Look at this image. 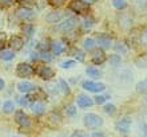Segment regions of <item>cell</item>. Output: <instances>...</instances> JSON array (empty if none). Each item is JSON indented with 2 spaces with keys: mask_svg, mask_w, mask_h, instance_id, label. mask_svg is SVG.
I'll use <instances>...</instances> for the list:
<instances>
[{
  "mask_svg": "<svg viewBox=\"0 0 147 137\" xmlns=\"http://www.w3.org/2000/svg\"><path fill=\"white\" fill-rule=\"evenodd\" d=\"M72 52H74V55L76 57L78 61H80V62H82V61H84V54H83V51L78 50V48H74Z\"/></svg>",
  "mask_w": 147,
  "mask_h": 137,
  "instance_id": "obj_25",
  "label": "cell"
},
{
  "mask_svg": "<svg viewBox=\"0 0 147 137\" xmlns=\"http://www.w3.org/2000/svg\"><path fill=\"white\" fill-rule=\"evenodd\" d=\"M39 47H40L43 51H44V50L47 51V50H48V47H50V44H48V42H43V43L39 44Z\"/></svg>",
  "mask_w": 147,
  "mask_h": 137,
  "instance_id": "obj_42",
  "label": "cell"
},
{
  "mask_svg": "<svg viewBox=\"0 0 147 137\" xmlns=\"http://www.w3.org/2000/svg\"><path fill=\"white\" fill-rule=\"evenodd\" d=\"M115 128H116V130H118L119 133L127 134L128 130H130V128H131V120L127 118V117L122 118V120H119V121L115 124Z\"/></svg>",
  "mask_w": 147,
  "mask_h": 137,
  "instance_id": "obj_4",
  "label": "cell"
},
{
  "mask_svg": "<svg viewBox=\"0 0 147 137\" xmlns=\"http://www.w3.org/2000/svg\"><path fill=\"white\" fill-rule=\"evenodd\" d=\"M30 98H31V97H28V95H27V97H23V98H19V104H20V105H27Z\"/></svg>",
  "mask_w": 147,
  "mask_h": 137,
  "instance_id": "obj_39",
  "label": "cell"
},
{
  "mask_svg": "<svg viewBox=\"0 0 147 137\" xmlns=\"http://www.w3.org/2000/svg\"><path fill=\"white\" fill-rule=\"evenodd\" d=\"M40 58L44 59V61H52V55L50 52H47V51H42L40 52Z\"/></svg>",
  "mask_w": 147,
  "mask_h": 137,
  "instance_id": "obj_29",
  "label": "cell"
},
{
  "mask_svg": "<svg viewBox=\"0 0 147 137\" xmlns=\"http://www.w3.org/2000/svg\"><path fill=\"white\" fill-rule=\"evenodd\" d=\"M105 112L107 114H114L115 113V106L114 105H106L105 106Z\"/></svg>",
  "mask_w": 147,
  "mask_h": 137,
  "instance_id": "obj_33",
  "label": "cell"
},
{
  "mask_svg": "<svg viewBox=\"0 0 147 137\" xmlns=\"http://www.w3.org/2000/svg\"><path fill=\"white\" fill-rule=\"evenodd\" d=\"M107 95H96L95 97V102H96L98 105H102V104H105L106 101H107Z\"/></svg>",
  "mask_w": 147,
  "mask_h": 137,
  "instance_id": "obj_28",
  "label": "cell"
},
{
  "mask_svg": "<svg viewBox=\"0 0 147 137\" xmlns=\"http://www.w3.org/2000/svg\"><path fill=\"white\" fill-rule=\"evenodd\" d=\"M15 58V54H13V51H9V50H3L0 52V59H3V61H11V59Z\"/></svg>",
  "mask_w": 147,
  "mask_h": 137,
  "instance_id": "obj_19",
  "label": "cell"
},
{
  "mask_svg": "<svg viewBox=\"0 0 147 137\" xmlns=\"http://www.w3.org/2000/svg\"><path fill=\"white\" fill-rule=\"evenodd\" d=\"M143 137H147V134H144V136H143Z\"/></svg>",
  "mask_w": 147,
  "mask_h": 137,
  "instance_id": "obj_51",
  "label": "cell"
},
{
  "mask_svg": "<svg viewBox=\"0 0 147 137\" xmlns=\"http://www.w3.org/2000/svg\"><path fill=\"white\" fill-rule=\"evenodd\" d=\"M15 109V106H13V102L12 101H5L3 104V112L4 113H12Z\"/></svg>",
  "mask_w": 147,
  "mask_h": 137,
  "instance_id": "obj_20",
  "label": "cell"
},
{
  "mask_svg": "<svg viewBox=\"0 0 147 137\" xmlns=\"http://www.w3.org/2000/svg\"><path fill=\"white\" fill-rule=\"evenodd\" d=\"M86 73H87V75L88 77H92V78L98 79V78H100L102 75V71L100 70H98V69H95V67H88V69H86Z\"/></svg>",
  "mask_w": 147,
  "mask_h": 137,
  "instance_id": "obj_18",
  "label": "cell"
},
{
  "mask_svg": "<svg viewBox=\"0 0 147 137\" xmlns=\"http://www.w3.org/2000/svg\"><path fill=\"white\" fill-rule=\"evenodd\" d=\"M35 86H34V83L31 82H19L18 83V90L20 93H30L31 90H34Z\"/></svg>",
  "mask_w": 147,
  "mask_h": 137,
  "instance_id": "obj_14",
  "label": "cell"
},
{
  "mask_svg": "<svg viewBox=\"0 0 147 137\" xmlns=\"http://www.w3.org/2000/svg\"><path fill=\"white\" fill-rule=\"evenodd\" d=\"M91 137H105V134L103 133H94Z\"/></svg>",
  "mask_w": 147,
  "mask_h": 137,
  "instance_id": "obj_44",
  "label": "cell"
},
{
  "mask_svg": "<svg viewBox=\"0 0 147 137\" xmlns=\"http://www.w3.org/2000/svg\"><path fill=\"white\" fill-rule=\"evenodd\" d=\"M140 43L144 47H147V31H143L140 34Z\"/></svg>",
  "mask_w": 147,
  "mask_h": 137,
  "instance_id": "obj_32",
  "label": "cell"
},
{
  "mask_svg": "<svg viewBox=\"0 0 147 137\" xmlns=\"http://www.w3.org/2000/svg\"><path fill=\"white\" fill-rule=\"evenodd\" d=\"M3 89H4V81L0 78V90H3Z\"/></svg>",
  "mask_w": 147,
  "mask_h": 137,
  "instance_id": "obj_45",
  "label": "cell"
},
{
  "mask_svg": "<svg viewBox=\"0 0 147 137\" xmlns=\"http://www.w3.org/2000/svg\"><path fill=\"white\" fill-rule=\"evenodd\" d=\"M144 100H146V102H147V94H146V98H144Z\"/></svg>",
  "mask_w": 147,
  "mask_h": 137,
  "instance_id": "obj_49",
  "label": "cell"
},
{
  "mask_svg": "<svg viewBox=\"0 0 147 137\" xmlns=\"http://www.w3.org/2000/svg\"><path fill=\"white\" fill-rule=\"evenodd\" d=\"M115 50L118 51V52H120V54H126V52L128 51V48L124 46V43H116L115 44Z\"/></svg>",
  "mask_w": 147,
  "mask_h": 137,
  "instance_id": "obj_24",
  "label": "cell"
},
{
  "mask_svg": "<svg viewBox=\"0 0 147 137\" xmlns=\"http://www.w3.org/2000/svg\"><path fill=\"white\" fill-rule=\"evenodd\" d=\"M9 43H11V47L13 50H22L24 42L20 36H13V38H11V42H9Z\"/></svg>",
  "mask_w": 147,
  "mask_h": 137,
  "instance_id": "obj_16",
  "label": "cell"
},
{
  "mask_svg": "<svg viewBox=\"0 0 147 137\" xmlns=\"http://www.w3.org/2000/svg\"><path fill=\"white\" fill-rule=\"evenodd\" d=\"M31 58H32V59H36V58H38V54H32Z\"/></svg>",
  "mask_w": 147,
  "mask_h": 137,
  "instance_id": "obj_47",
  "label": "cell"
},
{
  "mask_svg": "<svg viewBox=\"0 0 147 137\" xmlns=\"http://www.w3.org/2000/svg\"><path fill=\"white\" fill-rule=\"evenodd\" d=\"M94 44H95V42H94L91 38H86V39L83 40V47H84L86 50H92Z\"/></svg>",
  "mask_w": 147,
  "mask_h": 137,
  "instance_id": "obj_23",
  "label": "cell"
},
{
  "mask_svg": "<svg viewBox=\"0 0 147 137\" xmlns=\"http://www.w3.org/2000/svg\"><path fill=\"white\" fill-rule=\"evenodd\" d=\"M112 5L118 10H123V8H126L127 3H126V0H112Z\"/></svg>",
  "mask_w": 147,
  "mask_h": 137,
  "instance_id": "obj_22",
  "label": "cell"
},
{
  "mask_svg": "<svg viewBox=\"0 0 147 137\" xmlns=\"http://www.w3.org/2000/svg\"><path fill=\"white\" fill-rule=\"evenodd\" d=\"M84 125L90 129H96L99 126L103 125V118L99 117L98 114H94V113H88L84 116Z\"/></svg>",
  "mask_w": 147,
  "mask_h": 137,
  "instance_id": "obj_1",
  "label": "cell"
},
{
  "mask_svg": "<svg viewBox=\"0 0 147 137\" xmlns=\"http://www.w3.org/2000/svg\"><path fill=\"white\" fill-rule=\"evenodd\" d=\"M75 24H76V19L74 16H68V18H66V19L63 20L62 23H59L58 28L63 32H68L75 27Z\"/></svg>",
  "mask_w": 147,
  "mask_h": 137,
  "instance_id": "obj_5",
  "label": "cell"
},
{
  "mask_svg": "<svg viewBox=\"0 0 147 137\" xmlns=\"http://www.w3.org/2000/svg\"><path fill=\"white\" fill-rule=\"evenodd\" d=\"M96 42H98V44H99V47H103V48H110V47L112 46V39L107 35L98 36Z\"/></svg>",
  "mask_w": 147,
  "mask_h": 137,
  "instance_id": "obj_12",
  "label": "cell"
},
{
  "mask_svg": "<svg viewBox=\"0 0 147 137\" xmlns=\"http://www.w3.org/2000/svg\"><path fill=\"white\" fill-rule=\"evenodd\" d=\"M34 73H36V74L43 79H51L55 75L54 70L48 66H44V65H40L39 67H36L35 70H34Z\"/></svg>",
  "mask_w": 147,
  "mask_h": 137,
  "instance_id": "obj_2",
  "label": "cell"
},
{
  "mask_svg": "<svg viewBox=\"0 0 147 137\" xmlns=\"http://www.w3.org/2000/svg\"><path fill=\"white\" fill-rule=\"evenodd\" d=\"M5 40H7V35L4 32H0V50L5 46Z\"/></svg>",
  "mask_w": 147,
  "mask_h": 137,
  "instance_id": "obj_31",
  "label": "cell"
},
{
  "mask_svg": "<svg viewBox=\"0 0 147 137\" xmlns=\"http://www.w3.org/2000/svg\"><path fill=\"white\" fill-rule=\"evenodd\" d=\"M11 137H20V136H11Z\"/></svg>",
  "mask_w": 147,
  "mask_h": 137,
  "instance_id": "obj_50",
  "label": "cell"
},
{
  "mask_svg": "<svg viewBox=\"0 0 147 137\" xmlns=\"http://www.w3.org/2000/svg\"><path fill=\"white\" fill-rule=\"evenodd\" d=\"M67 113L68 114H71V116H74V114L76 113V109H75V106H68V108H67Z\"/></svg>",
  "mask_w": 147,
  "mask_h": 137,
  "instance_id": "obj_40",
  "label": "cell"
},
{
  "mask_svg": "<svg viewBox=\"0 0 147 137\" xmlns=\"http://www.w3.org/2000/svg\"><path fill=\"white\" fill-rule=\"evenodd\" d=\"M75 65H76L75 61H64V62H62L60 66H62L63 69H71V67H74Z\"/></svg>",
  "mask_w": 147,
  "mask_h": 137,
  "instance_id": "obj_27",
  "label": "cell"
},
{
  "mask_svg": "<svg viewBox=\"0 0 147 137\" xmlns=\"http://www.w3.org/2000/svg\"><path fill=\"white\" fill-rule=\"evenodd\" d=\"M15 120L20 126H30V124H31L30 117H28L24 112H22V110H19V112L15 113Z\"/></svg>",
  "mask_w": 147,
  "mask_h": 137,
  "instance_id": "obj_9",
  "label": "cell"
},
{
  "mask_svg": "<svg viewBox=\"0 0 147 137\" xmlns=\"http://www.w3.org/2000/svg\"><path fill=\"white\" fill-rule=\"evenodd\" d=\"M31 109L32 112L35 114H43L44 113V109H46V106H44V104L43 102H39V101H35L34 104L31 105Z\"/></svg>",
  "mask_w": 147,
  "mask_h": 137,
  "instance_id": "obj_17",
  "label": "cell"
},
{
  "mask_svg": "<svg viewBox=\"0 0 147 137\" xmlns=\"http://www.w3.org/2000/svg\"><path fill=\"white\" fill-rule=\"evenodd\" d=\"M51 47H52V52H54L55 55L62 54L63 51H64V48H66V46H64V43H63L62 40H56V42H54V43L51 44Z\"/></svg>",
  "mask_w": 147,
  "mask_h": 137,
  "instance_id": "obj_15",
  "label": "cell"
},
{
  "mask_svg": "<svg viewBox=\"0 0 147 137\" xmlns=\"http://www.w3.org/2000/svg\"><path fill=\"white\" fill-rule=\"evenodd\" d=\"M110 62L112 63V65H119L120 63V57L119 55H112V57H110Z\"/></svg>",
  "mask_w": 147,
  "mask_h": 137,
  "instance_id": "obj_30",
  "label": "cell"
},
{
  "mask_svg": "<svg viewBox=\"0 0 147 137\" xmlns=\"http://www.w3.org/2000/svg\"><path fill=\"white\" fill-rule=\"evenodd\" d=\"M136 90L139 91V93H146L147 91V78L143 79V81H140V82L136 85Z\"/></svg>",
  "mask_w": 147,
  "mask_h": 137,
  "instance_id": "obj_21",
  "label": "cell"
},
{
  "mask_svg": "<svg viewBox=\"0 0 147 137\" xmlns=\"http://www.w3.org/2000/svg\"><path fill=\"white\" fill-rule=\"evenodd\" d=\"M92 104L94 101L90 97H87V95H79L78 97V106H80V108H88Z\"/></svg>",
  "mask_w": 147,
  "mask_h": 137,
  "instance_id": "obj_13",
  "label": "cell"
},
{
  "mask_svg": "<svg viewBox=\"0 0 147 137\" xmlns=\"http://www.w3.org/2000/svg\"><path fill=\"white\" fill-rule=\"evenodd\" d=\"M83 89L88 91H92V93H99V91H103L106 89V86L103 83H99V82H92V81H84L83 82Z\"/></svg>",
  "mask_w": 147,
  "mask_h": 137,
  "instance_id": "obj_3",
  "label": "cell"
},
{
  "mask_svg": "<svg viewBox=\"0 0 147 137\" xmlns=\"http://www.w3.org/2000/svg\"><path fill=\"white\" fill-rule=\"evenodd\" d=\"M16 1H19V3H24V1H30V0H16Z\"/></svg>",
  "mask_w": 147,
  "mask_h": 137,
  "instance_id": "obj_48",
  "label": "cell"
},
{
  "mask_svg": "<svg viewBox=\"0 0 147 137\" xmlns=\"http://www.w3.org/2000/svg\"><path fill=\"white\" fill-rule=\"evenodd\" d=\"M91 59L95 65H100L106 61V54L100 48H96V50H92V55H91Z\"/></svg>",
  "mask_w": 147,
  "mask_h": 137,
  "instance_id": "obj_10",
  "label": "cell"
},
{
  "mask_svg": "<svg viewBox=\"0 0 147 137\" xmlns=\"http://www.w3.org/2000/svg\"><path fill=\"white\" fill-rule=\"evenodd\" d=\"M136 65H138L139 67H144V69H147V57L138 58L136 59Z\"/></svg>",
  "mask_w": 147,
  "mask_h": 137,
  "instance_id": "obj_26",
  "label": "cell"
},
{
  "mask_svg": "<svg viewBox=\"0 0 147 137\" xmlns=\"http://www.w3.org/2000/svg\"><path fill=\"white\" fill-rule=\"evenodd\" d=\"M12 1H13V0H0V3H1L3 7H8V5H11Z\"/></svg>",
  "mask_w": 147,
  "mask_h": 137,
  "instance_id": "obj_41",
  "label": "cell"
},
{
  "mask_svg": "<svg viewBox=\"0 0 147 137\" xmlns=\"http://www.w3.org/2000/svg\"><path fill=\"white\" fill-rule=\"evenodd\" d=\"M70 10L78 12V14H82V12H86L88 10V4L84 3L83 0H74L70 4Z\"/></svg>",
  "mask_w": 147,
  "mask_h": 137,
  "instance_id": "obj_7",
  "label": "cell"
},
{
  "mask_svg": "<svg viewBox=\"0 0 147 137\" xmlns=\"http://www.w3.org/2000/svg\"><path fill=\"white\" fill-rule=\"evenodd\" d=\"M59 83H60V86H62V89H63V91H64V93H70V89H68V85H67V83L64 82L63 79H60V81H59Z\"/></svg>",
  "mask_w": 147,
  "mask_h": 137,
  "instance_id": "obj_36",
  "label": "cell"
},
{
  "mask_svg": "<svg viewBox=\"0 0 147 137\" xmlns=\"http://www.w3.org/2000/svg\"><path fill=\"white\" fill-rule=\"evenodd\" d=\"M92 22H94L92 18H87V19L84 20V27H91V26L94 24Z\"/></svg>",
  "mask_w": 147,
  "mask_h": 137,
  "instance_id": "obj_38",
  "label": "cell"
},
{
  "mask_svg": "<svg viewBox=\"0 0 147 137\" xmlns=\"http://www.w3.org/2000/svg\"><path fill=\"white\" fill-rule=\"evenodd\" d=\"M71 137H87V134L84 132H82V130H76V132H74L71 134Z\"/></svg>",
  "mask_w": 147,
  "mask_h": 137,
  "instance_id": "obj_37",
  "label": "cell"
},
{
  "mask_svg": "<svg viewBox=\"0 0 147 137\" xmlns=\"http://www.w3.org/2000/svg\"><path fill=\"white\" fill-rule=\"evenodd\" d=\"M32 31H34V27H32L31 24H28V26H24L23 27V32L24 34H27V35H31Z\"/></svg>",
  "mask_w": 147,
  "mask_h": 137,
  "instance_id": "obj_34",
  "label": "cell"
},
{
  "mask_svg": "<svg viewBox=\"0 0 147 137\" xmlns=\"http://www.w3.org/2000/svg\"><path fill=\"white\" fill-rule=\"evenodd\" d=\"M16 16L22 20H30L35 16V12L32 11L31 8H27V7H22L16 11Z\"/></svg>",
  "mask_w": 147,
  "mask_h": 137,
  "instance_id": "obj_8",
  "label": "cell"
},
{
  "mask_svg": "<svg viewBox=\"0 0 147 137\" xmlns=\"http://www.w3.org/2000/svg\"><path fill=\"white\" fill-rule=\"evenodd\" d=\"M63 16H64V14H63L62 11H55V12H50L48 15L46 16V20L48 22V23H58L59 20L62 19Z\"/></svg>",
  "mask_w": 147,
  "mask_h": 137,
  "instance_id": "obj_11",
  "label": "cell"
},
{
  "mask_svg": "<svg viewBox=\"0 0 147 137\" xmlns=\"http://www.w3.org/2000/svg\"><path fill=\"white\" fill-rule=\"evenodd\" d=\"M48 1H50L51 5H54V7H59V5L64 4V1H66V0H48Z\"/></svg>",
  "mask_w": 147,
  "mask_h": 137,
  "instance_id": "obj_35",
  "label": "cell"
},
{
  "mask_svg": "<svg viewBox=\"0 0 147 137\" xmlns=\"http://www.w3.org/2000/svg\"><path fill=\"white\" fill-rule=\"evenodd\" d=\"M143 133L147 134V116L144 117V120H143Z\"/></svg>",
  "mask_w": 147,
  "mask_h": 137,
  "instance_id": "obj_43",
  "label": "cell"
},
{
  "mask_svg": "<svg viewBox=\"0 0 147 137\" xmlns=\"http://www.w3.org/2000/svg\"><path fill=\"white\" fill-rule=\"evenodd\" d=\"M83 1H84V3H87V4H91V3H94L95 0H83Z\"/></svg>",
  "mask_w": 147,
  "mask_h": 137,
  "instance_id": "obj_46",
  "label": "cell"
},
{
  "mask_svg": "<svg viewBox=\"0 0 147 137\" xmlns=\"http://www.w3.org/2000/svg\"><path fill=\"white\" fill-rule=\"evenodd\" d=\"M16 74L19 77H30V75L34 74V67L28 63H20V65H18Z\"/></svg>",
  "mask_w": 147,
  "mask_h": 137,
  "instance_id": "obj_6",
  "label": "cell"
}]
</instances>
